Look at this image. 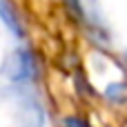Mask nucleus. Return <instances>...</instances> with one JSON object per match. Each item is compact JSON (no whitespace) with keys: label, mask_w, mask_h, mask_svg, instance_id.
<instances>
[{"label":"nucleus","mask_w":127,"mask_h":127,"mask_svg":"<svg viewBox=\"0 0 127 127\" xmlns=\"http://www.w3.org/2000/svg\"><path fill=\"white\" fill-rule=\"evenodd\" d=\"M0 20L4 22V27L16 36V38H22L25 36V22L18 13V9L13 7L11 0H0Z\"/></svg>","instance_id":"2"},{"label":"nucleus","mask_w":127,"mask_h":127,"mask_svg":"<svg viewBox=\"0 0 127 127\" xmlns=\"http://www.w3.org/2000/svg\"><path fill=\"white\" fill-rule=\"evenodd\" d=\"M121 89H123L121 85H109L105 94H107L109 98H114V100H121Z\"/></svg>","instance_id":"5"},{"label":"nucleus","mask_w":127,"mask_h":127,"mask_svg":"<svg viewBox=\"0 0 127 127\" xmlns=\"http://www.w3.org/2000/svg\"><path fill=\"white\" fill-rule=\"evenodd\" d=\"M2 74L11 83H33L40 76V60L31 49H16L2 63Z\"/></svg>","instance_id":"1"},{"label":"nucleus","mask_w":127,"mask_h":127,"mask_svg":"<svg viewBox=\"0 0 127 127\" xmlns=\"http://www.w3.org/2000/svg\"><path fill=\"white\" fill-rule=\"evenodd\" d=\"M65 127H89V125H87V121L80 118V116H67V118H65Z\"/></svg>","instance_id":"4"},{"label":"nucleus","mask_w":127,"mask_h":127,"mask_svg":"<svg viewBox=\"0 0 127 127\" xmlns=\"http://www.w3.org/2000/svg\"><path fill=\"white\" fill-rule=\"evenodd\" d=\"M67 2H69V7H71L78 16H83V2H80V0H67Z\"/></svg>","instance_id":"6"},{"label":"nucleus","mask_w":127,"mask_h":127,"mask_svg":"<svg viewBox=\"0 0 127 127\" xmlns=\"http://www.w3.org/2000/svg\"><path fill=\"white\" fill-rule=\"evenodd\" d=\"M20 123L22 127H42L45 112L36 98H25L20 105Z\"/></svg>","instance_id":"3"}]
</instances>
